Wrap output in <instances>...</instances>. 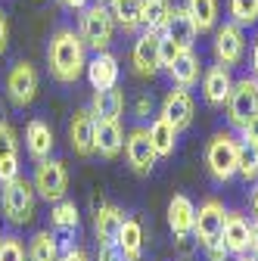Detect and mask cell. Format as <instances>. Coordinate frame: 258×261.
<instances>
[{"label":"cell","mask_w":258,"mask_h":261,"mask_svg":"<svg viewBox=\"0 0 258 261\" xmlns=\"http://www.w3.org/2000/svg\"><path fill=\"white\" fill-rule=\"evenodd\" d=\"M47 65L59 84H75L87 69V44L75 28H56L47 44Z\"/></svg>","instance_id":"6da1fadb"},{"label":"cell","mask_w":258,"mask_h":261,"mask_svg":"<svg viewBox=\"0 0 258 261\" xmlns=\"http://www.w3.org/2000/svg\"><path fill=\"white\" fill-rule=\"evenodd\" d=\"M115 19H112V13H109V7L106 4H87L84 10H81V25H78V35H81V41L93 50V53H100V50H109L112 47V41H115Z\"/></svg>","instance_id":"7a4b0ae2"},{"label":"cell","mask_w":258,"mask_h":261,"mask_svg":"<svg viewBox=\"0 0 258 261\" xmlns=\"http://www.w3.org/2000/svg\"><path fill=\"white\" fill-rule=\"evenodd\" d=\"M35 202H38V190L31 180H25L22 174H16L13 180L4 184L0 193V208H4L10 224H28L35 218Z\"/></svg>","instance_id":"3957f363"},{"label":"cell","mask_w":258,"mask_h":261,"mask_svg":"<svg viewBox=\"0 0 258 261\" xmlns=\"http://www.w3.org/2000/svg\"><path fill=\"white\" fill-rule=\"evenodd\" d=\"M237 162H240V143L234 140V134H215L205 143V168L218 184H227L237 174Z\"/></svg>","instance_id":"277c9868"},{"label":"cell","mask_w":258,"mask_h":261,"mask_svg":"<svg viewBox=\"0 0 258 261\" xmlns=\"http://www.w3.org/2000/svg\"><path fill=\"white\" fill-rule=\"evenodd\" d=\"M31 184H35L38 196L44 202H59V199H66V190H69V171L62 162L56 159H41L35 162V177H31Z\"/></svg>","instance_id":"5b68a950"},{"label":"cell","mask_w":258,"mask_h":261,"mask_svg":"<svg viewBox=\"0 0 258 261\" xmlns=\"http://www.w3.org/2000/svg\"><path fill=\"white\" fill-rule=\"evenodd\" d=\"M227 121L234 127H243L255 112H258V78L255 75H246L240 81H234V90L227 96Z\"/></svg>","instance_id":"8992f818"},{"label":"cell","mask_w":258,"mask_h":261,"mask_svg":"<svg viewBox=\"0 0 258 261\" xmlns=\"http://www.w3.org/2000/svg\"><path fill=\"white\" fill-rule=\"evenodd\" d=\"M7 96L16 109H28L38 96V69L31 62H16L7 72Z\"/></svg>","instance_id":"52a82bcc"},{"label":"cell","mask_w":258,"mask_h":261,"mask_svg":"<svg viewBox=\"0 0 258 261\" xmlns=\"http://www.w3.org/2000/svg\"><path fill=\"white\" fill-rule=\"evenodd\" d=\"M212 50H215V59H218L221 65H227V69L240 65L243 56H246V35H243V28H240L237 22L218 25V28H215Z\"/></svg>","instance_id":"ba28073f"},{"label":"cell","mask_w":258,"mask_h":261,"mask_svg":"<svg viewBox=\"0 0 258 261\" xmlns=\"http://www.w3.org/2000/svg\"><path fill=\"white\" fill-rule=\"evenodd\" d=\"M159 44H162V31H149L143 28V35L134 38V47H131V65L140 78H152L162 62H159Z\"/></svg>","instance_id":"9c48e42d"},{"label":"cell","mask_w":258,"mask_h":261,"mask_svg":"<svg viewBox=\"0 0 258 261\" xmlns=\"http://www.w3.org/2000/svg\"><path fill=\"white\" fill-rule=\"evenodd\" d=\"M124 159L131 171L137 174H149L156 168V149H152V140H149V130L146 127H134L131 134L124 137Z\"/></svg>","instance_id":"30bf717a"},{"label":"cell","mask_w":258,"mask_h":261,"mask_svg":"<svg viewBox=\"0 0 258 261\" xmlns=\"http://www.w3.org/2000/svg\"><path fill=\"white\" fill-rule=\"evenodd\" d=\"M193 115H196V103H193L190 90L187 87H171L162 100V118L171 121L177 130H184V127L193 124Z\"/></svg>","instance_id":"8fae6325"},{"label":"cell","mask_w":258,"mask_h":261,"mask_svg":"<svg viewBox=\"0 0 258 261\" xmlns=\"http://www.w3.org/2000/svg\"><path fill=\"white\" fill-rule=\"evenodd\" d=\"M93 134H96V118L90 109H78L69 121V140H72V149L75 155L87 159L96 152V143H93Z\"/></svg>","instance_id":"7c38bea8"},{"label":"cell","mask_w":258,"mask_h":261,"mask_svg":"<svg viewBox=\"0 0 258 261\" xmlns=\"http://www.w3.org/2000/svg\"><path fill=\"white\" fill-rule=\"evenodd\" d=\"M224 205L218 202V199H205L199 208H196V224H193V233H196V240H199V246H205V243H212V240H218L221 237V230H224Z\"/></svg>","instance_id":"4fadbf2b"},{"label":"cell","mask_w":258,"mask_h":261,"mask_svg":"<svg viewBox=\"0 0 258 261\" xmlns=\"http://www.w3.org/2000/svg\"><path fill=\"white\" fill-rule=\"evenodd\" d=\"M234 90V75L227 65H212V69L202 72V96H205V103L209 106H224L227 103V96Z\"/></svg>","instance_id":"5bb4252c"},{"label":"cell","mask_w":258,"mask_h":261,"mask_svg":"<svg viewBox=\"0 0 258 261\" xmlns=\"http://www.w3.org/2000/svg\"><path fill=\"white\" fill-rule=\"evenodd\" d=\"M87 81H90V87L93 90H106V87H115L118 84V75H121V69H118V59L109 53V50H100V53H93V59L87 62Z\"/></svg>","instance_id":"9a60e30c"},{"label":"cell","mask_w":258,"mask_h":261,"mask_svg":"<svg viewBox=\"0 0 258 261\" xmlns=\"http://www.w3.org/2000/svg\"><path fill=\"white\" fill-rule=\"evenodd\" d=\"M221 240H224V246H227L230 255H246V252H249V243H252V224H249L243 215L227 212V215H224Z\"/></svg>","instance_id":"2e32d148"},{"label":"cell","mask_w":258,"mask_h":261,"mask_svg":"<svg viewBox=\"0 0 258 261\" xmlns=\"http://www.w3.org/2000/svg\"><path fill=\"white\" fill-rule=\"evenodd\" d=\"M168 78L174 81V87H193V84H199V75H202V62H199V56L193 53V47L190 50H180V56L168 65Z\"/></svg>","instance_id":"e0dca14e"},{"label":"cell","mask_w":258,"mask_h":261,"mask_svg":"<svg viewBox=\"0 0 258 261\" xmlns=\"http://www.w3.org/2000/svg\"><path fill=\"white\" fill-rule=\"evenodd\" d=\"M19 174V140L16 130L0 121V184H7Z\"/></svg>","instance_id":"ac0fdd59"},{"label":"cell","mask_w":258,"mask_h":261,"mask_svg":"<svg viewBox=\"0 0 258 261\" xmlns=\"http://www.w3.org/2000/svg\"><path fill=\"white\" fill-rule=\"evenodd\" d=\"M96 152L103 159H118V152L124 149V134H121V124L109 121V118H96V134H93Z\"/></svg>","instance_id":"d6986e66"},{"label":"cell","mask_w":258,"mask_h":261,"mask_svg":"<svg viewBox=\"0 0 258 261\" xmlns=\"http://www.w3.org/2000/svg\"><path fill=\"white\" fill-rule=\"evenodd\" d=\"M53 143H56V140H53V130H50L47 121H41V118L28 121V127H25V149H28L31 159H35V162L50 159Z\"/></svg>","instance_id":"ffe728a7"},{"label":"cell","mask_w":258,"mask_h":261,"mask_svg":"<svg viewBox=\"0 0 258 261\" xmlns=\"http://www.w3.org/2000/svg\"><path fill=\"white\" fill-rule=\"evenodd\" d=\"M124 224V212L118 205H96L93 212V230H96V240L100 243H115L118 240V230Z\"/></svg>","instance_id":"44dd1931"},{"label":"cell","mask_w":258,"mask_h":261,"mask_svg":"<svg viewBox=\"0 0 258 261\" xmlns=\"http://www.w3.org/2000/svg\"><path fill=\"white\" fill-rule=\"evenodd\" d=\"M162 35H168L177 47H184V50H190L193 44H196V25H193V19H190V13L184 10V7H174L171 10V19H168V25L162 28Z\"/></svg>","instance_id":"7402d4cb"},{"label":"cell","mask_w":258,"mask_h":261,"mask_svg":"<svg viewBox=\"0 0 258 261\" xmlns=\"http://www.w3.org/2000/svg\"><path fill=\"white\" fill-rule=\"evenodd\" d=\"M193 224H196V205H193L187 196H174L168 202V227L174 237H190Z\"/></svg>","instance_id":"603a6c76"},{"label":"cell","mask_w":258,"mask_h":261,"mask_svg":"<svg viewBox=\"0 0 258 261\" xmlns=\"http://www.w3.org/2000/svg\"><path fill=\"white\" fill-rule=\"evenodd\" d=\"M90 112L93 118H109V121H118L121 112H124V93L115 87H106V90H96L93 100H90Z\"/></svg>","instance_id":"cb8c5ba5"},{"label":"cell","mask_w":258,"mask_h":261,"mask_svg":"<svg viewBox=\"0 0 258 261\" xmlns=\"http://www.w3.org/2000/svg\"><path fill=\"white\" fill-rule=\"evenodd\" d=\"M146 130H149V140H152L156 155H159V159H168V155L174 152V143H177V134H180V130H177L171 121H165L162 115H159Z\"/></svg>","instance_id":"d4e9b609"},{"label":"cell","mask_w":258,"mask_h":261,"mask_svg":"<svg viewBox=\"0 0 258 261\" xmlns=\"http://www.w3.org/2000/svg\"><path fill=\"white\" fill-rule=\"evenodd\" d=\"M106 7H109V13H112L118 28H124V31H137L140 28L143 0H109Z\"/></svg>","instance_id":"484cf974"},{"label":"cell","mask_w":258,"mask_h":261,"mask_svg":"<svg viewBox=\"0 0 258 261\" xmlns=\"http://www.w3.org/2000/svg\"><path fill=\"white\" fill-rule=\"evenodd\" d=\"M184 10L190 13L196 31H215L218 28V0H187Z\"/></svg>","instance_id":"4316f807"},{"label":"cell","mask_w":258,"mask_h":261,"mask_svg":"<svg viewBox=\"0 0 258 261\" xmlns=\"http://www.w3.org/2000/svg\"><path fill=\"white\" fill-rule=\"evenodd\" d=\"M28 261H59V240L50 230H38L28 240Z\"/></svg>","instance_id":"83f0119b"},{"label":"cell","mask_w":258,"mask_h":261,"mask_svg":"<svg viewBox=\"0 0 258 261\" xmlns=\"http://www.w3.org/2000/svg\"><path fill=\"white\" fill-rule=\"evenodd\" d=\"M50 224H53V233H59V237L75 233V230H78V208H75V202H69V199L53 202Z\"/></svg>","instance_id":"f1b7e54d"},{"label":"cell","mask_w":258,"mask_h":261,"mask_svg":"<svg viewBox=\"0 0 258 261\" xmlns=\"http://www.w3.org/2000/svg\"><path fill=\"white\" fill-rule=\"evenodd\" d=\"M115 243L124 249V255H131L134 261H140V252H143V227H140V221L124 218V224H121Z\"/></svg>","instance_id":"f546056e"},{"label":"cell","mask_w":258,"mask_h":261,"mask_svg":"<svg viewBox=\"0 0 258 261\" xmlns=\"http://www.w3.org/2000/svg\"><path fill=\"white\" fill-rule=\"evenodd\" d=\"M171 0H143V16H140V25L149 28V31H162L171 19Z\"/></svg>","instance_id":"4dcf8cb0"},{"label":"cell","mask_w":258,"mask_h":261,"mask_svg":"<svg viewBox=\"0 0 258 261\" xmlns=\"http://www.w3.org/2000/svg\"><path fill=\"white\" fill-rule=\"evenodd\" d=\"M227 13H230V22H237L240 28L255 25L258 22V0H227Z\"/></svg>","instance_id":"1f68e13d"},{"label":"cell","mask_w":258,"mask_h":261,"mask_svg":"<svg viewBox=\"0 0 258 261\" xmlns=\"http://www.w3.org/2000/svg\"><path fill=\"white\" fill-rule=\"evenodd\" d=\"M237 174L249 184V180H258V146H249V143H240V162H237Z\"/></svg>","instance_id":"d6a6232c"},{"label":"cell","mask_w":258,"mask_h":261,"mask_svg":"<svg viewBox=\"0 0 258 261\" xmlns=\"http://www.w3.org/2000/svg\"><path fill=\"white\" fill-rule=\"evenodd\" d=\"M0 261H28V252L19 237H0Z\"/></svg>","instance_id":"836d02e7"},{"label":"cell","mask_w":258,"mask_h":261,"mask_svg":"<svg viewBox=\"0 0 258 261\" xmlns=\"http://www.w3.org/2000/svg\"><path fill=\"white\" fill-rule=\"evenodd\" d=\"M180 50H184V47H177L168 35H162V44H159V62H162V69H168V65L180 56Z\"/></svg>","instance_id":"e575fe53"},{"label":"cell","mask_w":258,"mask_h":261,"mask_svg":"<svg viewBox=\"0 0 258 261\" xmlns=\"http://www.w3.org/2000/svg\"><path fill=\"white\" fill-rule=\"evenodd\" d=\"M96 261H134L131 255H124V249L118 243H100V255Z\"/></svg>","instance_id":"d590c367"},{"label":"cell","mask_w":258,"mask_h":261,"mask_svg":"<svg viewBox=\"0 0 258 261\" xmlns=\"http://www.w3.org/2000/svg\"><path fill=\"white\" fill-rule=\"evenodd\" d=\"M202 252H205V258H209V261H227V255H230L221 237H218V240H212V243H205V246H202Z\"/></svg>","instance_id":"8d00e7d4"},{"label":"cell","mask_w":258,"mask_h":261,"mask_svg":"<svg viewBox=\"0 0 258 261\" xmlns=\"http://www.w3.org/2000/svg\"><path fill=\"white\" fill-rule=\"evenodd\" d=\"M240 130H243V143H249V146H258V112H255V115H252V118H249V121H246Z\"/></svg>","instance_id":"74e56055"},{"label":"cell","mask_w":258,"mask_h":261,"mask_svg":"<svg viewBox=\"0 0 258 261\" xmlns=\"http://www.w3.org/2000/svg\"><path fill=\"white\" fill-rule=\"evenodd\" d=\"M7 44H10V19H7L4 10H0V56L7 53Z\"/></svg>","instance_id":"f35d334b"},{"label":"cell","mask_w":258,"mask_h":261,"mask_svg":"<svg viewBox=\"0 0 258 261\" xmlns=\"http://www.w3.org/2000/svg\"><path fill=\"white\" fill-rule=\"evenodd\" d=\"M59 261H90V258H87V252H84V249H75V246H69L66 252L59 255Z\"/></svg>","instance_id":"ab89813d"},{"label":"cell","mask_w":258,"mask_h":261,"mask_svg":"<svg viewBox=\"0 0 258 261\" xmlns=\"http://www.w3.org/2000/svg\"><path fill=\"white\" fill-rule=\"evenodd\" d=\"M59 7L69 10V13H81V10L87 7V0H59Z\"/></svg>","instance_id":"60d3db41"},{"label":"cell","mask_w":258,"mask_h":261,"mask_svg":"<svg viewBox=\"0 0 258 261\" xmlns=\"http://www.w3.org/2000/svg\"><path fill=\"white\" fill-rule=\"evenodd\" d=\"M152 109V96H140V100H137V115L140 118H146V112Z\"/></svg>","instance_id":"b9f144b4"},{"label":"cell","mask_w":258,"mask_h":261,"mask_svg":"<svg viewBox=\"0 0 258 261\" xmlns=\"http://www.w3.org/2000/svg\"><path fill=\"white\" fill-rule=\"evenodd\" d=\"M249 252H252V258L258 261V221L252 224V243H249Z\"/></svg>","instance_id":"7bdbcfd3"},{"label":"cell","mask_w":258,"mask_h":261,"mask_svg":"<svg viewBox=\"0 0 258 261\" xmlns=\"http://www.w3.org/2000/svg\"><path fill=\"white\" fill-rule=\"evenodd\" d=\"M252 75L258 78V38H255V44H252Z\"/></svg>","instance_id":"ee69618b"},{"label":"cell","mask_w":258,"mask_h":261,"mask_svg":"<svg viewBox=\"0 0 258 261\" xmlns=\"http://www.w3.org/2000/svg\"><path fill=\"white\" fill-rule=\"evenodd\" d=\"M252 215H255V221H258V187L252 190Z\"/></svg>","instance_id":"f6af8a7d"},{"label":"cell","mask_w":258,"mask_h":261,"mask_svg":"<svg viewBox=\"0 0 258 261\" xmlns=\"http://www.w3.org/2000/svg\"><path fill=\"white\" fill-rule=\"evenodd\" d=\"M237 261H255V258H246V255H240V258H237Z\"/></svg>","instance_id":"bcb514c9"}]
</instances>
